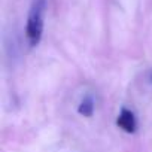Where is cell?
Wrapping results in <instances>:
<instances>
[{
	"instance_id": "1",
	"label": "cell",
	"mask_w": 152,
	"mask_h": 152,
	"mask_svg": "<svg viewBox=\"0 0 152 152\" xmlns=\"http://www.w3.org/2000/svg\"><path fill=\"white\" fill-rule=\"evenodd\" d=\"M43 18H45V0H34L30 8V12H28L27 27H26L27 39L31 46L39 45V42L42 39Z\"/></svg>"
},
{
	"instance_id": "2",
	"label": "cell",
	"mask_w": 152,
	"mask_h": 152,
	"mask_svg": "<svg viewBox=\"0 0 152 152\" xmlns=\"http://www.w3.org/2000/svg\"><path fill=\"white\" fill-rule=\"evenodd\" d=\"M118 125L124 130V131H127V133H134V130H136V127H137V122H136V116H134V113L131 112V110H128V109H122L121 112H119V116H118Z\"/></svg>"
},
{
	"instance_id": "3",
	"label": "cell",
	"mask_w": 152,
	"mask_h": 152,
	"mask_svg": "<svg viewBox=\"0 0 152 152\" xmlns=\"http://www.w3.org/2000/svg\"><path fill=\"white\" fill-rule=\"evenodd\" d=\"M78 112H79L81 115L90 118V116L93 115V112H94V102H93V99H91V97H85V99L81 102V104H79V107H78Z\"/></svg>"
}]
</instances>
